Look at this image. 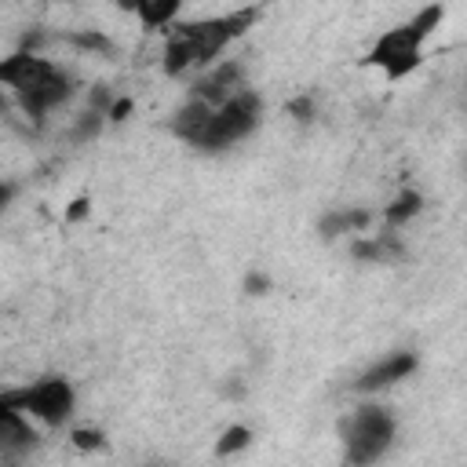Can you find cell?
<instances>
[{"instance_id": "obj_1", "label": "cell", "mask_w": 467, "mask_h": 467, "mask_svg": "<svg viewBox=\"0 0 467 467\" xmlns=\"http://www.w3.org/2000/svg\"><path fill=\"white\" fill-rule=\"evenodd\" d=\"M255 15H259L255 7H241L230 15H215V18L171 22L164 36V51H161V69L168 77H182L190 69L212 66L244 29H252Z\"/></svg>"}, {"instance_id": "obj_2", "label": "cell", "mask_w": 467, "mask_h": 467, "mask_svg": "<svg viewBox=\"0 0 467 467\" xmlns=\"http://www.w3.org/2000/svg\"><path fill=\"white\" fill-rule=\"evenodd\" d=\"M441 18H445V7H441V4L420 7L409 22L387 29V33L372 44V51L365 55V62L376 66V69H383L387 80L409 77V73L423 62V44L434 36V29L441 26Z\"/></svg>"}, {"instance_id": "obj_3", "label": "cell", "mask_w": 467, "mask_h": 467, "mask_svg": "<svg viewBox=\"0 0 467 467\" xmlns=\"http://www.w3.org/2000/svg\"><path fill=\"white\" fill-rule=\"evenodd\" d=\"M259 113H263V102L252 88H241L237 95H230L223 106H212L201 135L193 139L197 150H208V153H219L234 142H241L255 124H259Z\"/></svg>"}, {"instance_id": "obj_4", "label": "cell", "mask_w": 467, "mask_h": 467, "mask_svg": "<svg viewBox=\"0 0 467 467\" xmlns=\"http://www.w3.org/2000/svg\"><path fill=\"white\" fill-rule=\"evenodd\" d=\"M339 438H343V456L350 463H372L394 441V416L383 405H361L339 423Z\"/></svg>"}, {"instance_id": "obj_5", "label": "cell", "mask_w": 467, "mask_h": 467, "mask_svg": "<svg viewBox=\"0 0 467 467\" xmlns=\"http://www.w3.org/2000/svg\"><path fill=\"white\" fill-rule=\"evenodd\" d=\"M4 401L15 405L22 416H33V420H40V423L58 427V423H66V420L73 416L77 390H73L69 379L47 376V379H36V383H29V387H22V390L4 394Z\"/></svg>"}, {"instance_id": "obj_6", "label": "cell", "mask_w": 467, "mask_h": 467, "mask_svg": "<svg viewBox=\"0 0 467 467\" xmlns=\"http://www.w3.org/2000/svg\"><path fill=\"white\" fill-rule=\"evenodd\" d=\"M73 95V80H69V73H62L55 62L29 84V88H22V91H15V99H18V106H22V113L26 117H33V120H44L55 106H62L66 99Z\"/></svg>"}, {"instance_id": "obj_7", "label": "cell", "mask_w": 467, "mask_h": 467, "mask_svg": "<svg viewBox=\"0 0 467 467\" xmlns=\"http://www.w3.org/2000/svg\"><path fill=\"white\" fill-rule=\"evenodd\" d=\"M244 88V69H241V62H212V66H204V73L193 80V88H190V95L193 99H201V102H208V106H223L230 95H237Z\"/></svg>"}, {"instance_id": "obj_8", "label": "cell", "mask_w": 467, "mask_h": 467, "mask_svg": "<svg viewBox=\"0 0 467 467\" xmlns=\"http://www.w3.org/2000/svg\"><path fill=\"white\" fill-rule=\"evenodd\" d=\"M412 372H416V354L412 350H394V354H387L383 361H376L372 368L361 372L358 390H383V387H394V383L409 379Z\"/></svg>"}, {"instance_id": "obj_9", "label": "cell", "mask_w": 467, "mask_h": 467, "mask_svg": "<svg viewBox=\"0 0 467 467\" xmlns=\"http://www.w3.org/2000/svg\"><path fill=\"white\" fill-rule=\"evenodd\" d=\"M47 66H51V62H47V58H40L36 51H29V47L11 51V55H4V58H0V88H7V91L15 95V91L29 88V84L47 69Z\"/></svg>"}, {"instance_id": "obj_10", "label": "cell", "mask_w": 467, "mask_h": 467, "mask_svg": "<svg viewBox=\"0 0 467 467\" xmlns=\"http://www.w3.org/2000/svg\"><path fill=\"white\" fill-rule=\"evenodd\" d=\"M372 223V212H365V208H339V212H328L321 223H317V230H321V237H343V234H361L365 226Z\"/></svg>"}, {"instance_id": "obj_11", "label": "cell", "mask_w": 467, "mask_h": 467, "mask_svg": "<svg viewBox=\"0 0 467 467\" xmlns=\"http://www.w3.org/2000/svg\"><path fill=\"white\" fill-rule=\"evenodd\" d=\"M350 252L358 259H365V263H394L401 255V237L394 230H387V234H376L368 241H354Z\"/></svg>"}, {"instance_id": "obj_12", "label": "cell", "mask_w": 467, "mask_h": 467, "mask_svg": "<svg viewBox=\"0 0 467 467\" xmlns=\"http://www.w3.org/2000/svg\"><path fill=\"white\" fill-rule=\"evenodd\" d=\"M182 0H131V15L146 26V29H168L179 18Z\"/></svg>"}, {"instance_id": "obj_13", "label": "cell", "mask_w": 467, "mask_h": 467, "mask_svg": "<svg viewBox=\"0 0 467 467\" xmlns=\"http://www.w3.org/2000/svg\"><path fill=\"white\" fill-rule=\"evenodd\" d=\"M420 212H423V193L405 186V190H401V193L383 208V223H387L390 230H398V226H405L409 219H416Z\"/></svg>"}, {"instance_id": "obj_14", "label": "cell", "mask_w": 467, "mask_h": 467, "mask_svg": "<svg viewBox=\"0 0 467 467\" xmlns=\"http://www.w3.org/2000/svg\"><path fill=\"white\" fill-rule=\"evenodd\" d=\"M248 445H252V427L230 423V427L219 434V441H215V456H234V452H241V449H248Z\"/></svg>"}, {"instance_id": "obj_15", "label": "cell", "mask_w": 467, "mask_h": 467, "mask_svg": "<svg viewBox=\"0 0 467 467\" xmlns=\"http://www.w3.org/2000/svg\"><path fill=\"white\" fill-rule=\"evenodd\" d=\"M69 44H77V47H84V51H113V44H109V36H102V33H95V29H88V33H69L66 36Z\"/></svg>"}, {"instance_id": "obj_16", "label": "cell", "mask_w": 467, "mask_h": 467, "mask_svg": "<svg viewBox=\"0 0 467 467\" xmlns=\"http://www.w3.org/2000/svg\"><path fill=\"white\" fill-rule=\"evenodd\" d=\"M99 128H102V113L99 109H88V113H80V120H77V128H73V139L80 142V139H91V135H99Z\"/></svg>"}, {"instance_id": "obj_17", "label": "cell", "mask_w": 467, "mask_h": 467, "mask_svg": "<svg viewBox=\"0 0 467 467\" xmlns=\"http://www.w3.org/2000/svg\"><path fill=\"white\" fill-rule=\"evenodd\" d=\"M73 445L84 449V452H95V449L106 445V438H102V431H95V427H77V431H73Z\"/></svg>"}, {"instance_id": "obj_18", "label": "cell", "mask_w": 467, "mask_h": 467, "mask_svg": "<svg viewBox=\"0 0 467 467\" xmlns=\"http://www.w3.org/2000/svg\"><path fill=\"white\" fill-rule=\"evenodd\" d=\"M88 212H91V201L88 197H73L69 208H66V219L69 223H80V219H88Z\"/></svg>"}, {"instance_id": "obj_19", "label": "cell", "mask_w": 467, "mask_h": 467, "mask_svg": "<svg viewBox=\"0 0 467 467\" xmlns=\"http://www.w3.org/2000/svg\"><path fill=\"white\" fill-rule=\"evenodd\" d=\"M288 113H296V120H310L314 117V99H306V95L303 99H292L288 102Z\"/></svg>"}, {"instance_id": "obj_20", "label": "cell", "mask_w": 467, "mask_h": 467, "mask_svg": "<svg viewBox=\"0 0 467 467\" xmlns=\"http://www.w3.org/2000/svg\"><path fill=\"white\" fill-rule=\"evenodd\" d=\"M244 288H248V296H266L270 292V277L266 274H248V281H244Z\"/></svg>"}, {"instance_id": "obj_21", "label": "cell", "mask_w": 467, "mask_h": 467, "mask_svg": "<svg viewBox=\"0 0 467 467\" xmlns=\"http://www.w3.org/2000/svg\"><path fill=\"white\" fill-rule=\"evenodd\" d=\"M128 113H131V99H113V102H109V109H106V117H109V120H124Z\"/></svg>"}, {"instance_id": "obj_22", "label": "cell", "mask_w": 467, "mask_h": 467, "mask_svg": "<svg viewBox=\"0 0 467 467\" xmlns=\"http://www.w3.org/2000/svg\"><path fill=\"white\" fill-rule=\"evenodd\" d=\"M11 197H15V186H11V182H0V215H4V208L11 204Z\"/></svg>"}]
</instances>
